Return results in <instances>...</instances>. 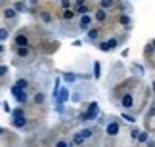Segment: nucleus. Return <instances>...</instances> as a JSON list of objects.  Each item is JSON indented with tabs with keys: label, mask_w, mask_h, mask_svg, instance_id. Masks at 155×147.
Instances as JSON below:
<instances>
[{
	"label": "nucleus",
	"mask_w": 155,
	"mask_h": 147,
	"mask_svg": "<svg viewBox=\"0 0 155 147\" xmlns=\"http://www.w3.org/2000/svg\"><path fill=\"white\" fill-rule=\"evenodd\" d=\"M98 109H100L98 101H92L90 105H88V111L82 115V120H92V119H96V117H98Z\"/></svg>",
	"instance_id": "f257e3e1"
},
{
	"label": "nucleus",
	"mask_w": 155,
	"mask_h": 147,
	"mask_svg": "<svg viewBox=\"0 0 155 147\" xmlns=\"http://www.w3.org/2000/svg\"><path fill=\"white\" fill-rule=\"evenodd\" d=\"M12 94H14V97L17 99V103H23V105L27 103L29 96H27V92H25V90H21V88H17V86L14 84V86H12Z\"/></svg>",
	"instance_id": "f03ea898"
},
{
	"label": "nucleus",
	"mask_w": 155,
	"mask_h": 147,
	"mask_svg": "<svg viewBox=\"0 0 155 147\" xmlns=\"http://www.w3.org/2000/svg\"><path fill=\"white\" fill-rule=\"evenodd\" d=\"M25 124H27L25 115H12V126L14 128H23Z\"/></svg>",
	"instance_id": "7ed1b4c3"
},
{
	"label": "nucleus",
	"mask_w": 155,
	"mask_h": 147,
	"mask_svg": "<svg viewBox=\"0 0 155 147\" xmlns=\"http://www.w3.org/2000/svg\"><path fill=\"white\" fill-rule=\"evenodd\" d=\"M105 134H107L109 138H115L117 134H119V122H117V120H111V122H107Z\"/></svg>",
	"instance_id": "20e7f679"
},
{
	"label": "nucleus",
	"mask_w": 155,
	"mask_h": 147,
	"mask_svg": "<svg viewBox=\"0 0 155 147\" xmlns=\"http://www.w3.org/2000/svg\"><path fill=\"white\" fill-rule=\"evenodd\" d=\"M121 105H123V109L124 111H128L130 107L134 105V97H132V94H124L123 99H121Z\"/></svg>",
	"instance_id": "39448f33"
},
{
	"label": "nucleus",
	"mask_w": 155,
	"mask_h": 147,
	"mask_svg": "<svg viewBox=\"0 0 155 147\" xmlns=\"http://www.w3.org/2000/svg\"><path fill=\"white\" fill-rule=\"evenodd\" d=\"M90 23H92V17L90 15H81V19H79V27L82 29V31H88L90 29Z\"/></svg>",
	"instance_id": "423d86ee"
},
{
	"label": "nucleus",
	"mask_w": 155,
	"mask_h": 147,
	"mask_svg": "<svg viewBox=\"0 0 155 147\" xmlns=\"http://www.w3.org/2000/svg\"><path fill=\"white\" fill-rule=\"evenodd\" d=\"M15 46H29V38L23 33L17 34V37H15Z\"/></svg>",
	"instance_id": "0eeeda50"
},
{
	"label": "nucleus",
	"mask_w": 155,
	"mask_h": 147,
	"mask_svg": "<svg viewBox=\"0 0 155 147\" xmlns=\"http://www.w3.org/2000/svg\"><path fill=\"white\" fill-rule=\"evenodd\" d=\"M94 17L102 23V21H105V17H107V14H105V10H102V8H98L96 10V14H94Z\"/></svg>",
	"instance_id": "6e6552de"
},
{
	"label": "nucleus",
	"mask_w": 155,
	"mask_h": 147,
	"mask_svg": "<svg viewBox=\"0 0 155 147\" xmlns=\"http://www.w3.org/2000/svg\"><path fill=\"white\" fill-rule=\"evenodd\" d=\"M102 76V65H100V61H94V78H100Z\"/></svg>",
	"instance_id": "1a4fd4ad"
},
{
	"label": "nucleus",
	"mask_w": 155,
	"mask_h": 147,
	"mask_svg": "<svg viewBox=\"0 0 155 147\" xmlns=\"http://www.w3.org/2000/svg\"><path fill=\"white\" fill-rule=\"evenodd\" d=\"M15 15H17V11H15L14 8H6V10H4V17H6V19H14Z\"/></svg>",
	"instance_id": "9d476101"
},
{
	"label": "nucleus",
	"mask_w": 155,
	"mask_h": 147,
	"mask_svg": "<svg viewBox=\"0 0 155 147\" xmlns=\"http://www.w3.org/2000/svg\"><path fill=\"white\" fill-rule=\"evenodd\" d=\"M17 56H19V57H27L29 56V48H27V46H17Z\"/></svg>",
	"instance_id": "9b49d317"
},
{
	"label": "nucleus",
	"mask_w": 155,
	"mask_h": 147,
	"mask_svg": "<svg viewBox=\"0 0 155 147\" xmlns=\"http://www.w3.org/2000/svg\"><path fill=\"white\" fill-rule=\"evenodd\" d=\"M100 31L98 29H88V40H98Z\"/></svg>",
	"instance_id": "f8f14e48"
},
{
	"label": "nucleus",
	"mask_w": 155,
	"mask_h": 147,
	"mask_svg": "<svg viewBox=\"0 0 155 147\" xmlns=\"http://www.w3.org/2000/svg\"><path fill=\"white\" fill-rule=\"evenodd\" d=\"M79 136L82 139H88V138H92V130H90V128H82V130L79 132Z\"/></svg>",
	"instance_id": "ddd939ff"
},
{
	"label": "nucleus",
	"mask_w": 155,
	"mask_h": 147,
	"mask_svg": "<svg viewBox=\"0 0 155 147\" xmlns=\"http://www.w3.org/2000/svg\"><path fill=\"white\" fill-rule=\"evenodd\" d=\"M119 23H121V25H130V15H128V14H121V17H119Z\"/></svg>",
	"instance_id": "4468645a"
},
{
	"label": "nucleus",
	"mask_w": 155,
	"mask_h": 147,
	"mask_svg": "<svg viewBox=\"0 0 155 147\" xmlns=\"http://www.w3.org/2000/svg\"><path fill=\"white\" fill-rule=\"evenodd\" d=\"M40 21H42V23H52V14L42 11V14H40Z\"/></svg>",
	"instance_id": "2eb2a0df"
},
{
	"label": "nucleus",
	"mask_w": 155,
	"mask_h": 147,
	"mask_svg": "<svg viewBox=\"0 0 155 147\" xmlns=\"http://www.w3.org/2000/svg\"><path fill=\"white\" fill-rule=\"evenodd\" d=\"M73 17H75V11L73 10H63V19L65 21H71Z\"/></svg>",
	"instance_id": "dca6fc26"
},
{
	"label": "nucleus",
	"mask_w": 155,
	"mask_h": 147,
	"mask_svg": "<svg viewBox=\"0 0 155 147\" xmlns=\"http://www.w3.org/2000/svg\"><path fill=\"white\" fill-rule=\"evenodd\" d=\"M44 99H46V96L42 92H37L35 94V103H44Z\"/></svg>",
	"instance_id": "f3484780"
},
{
	"label": "nucleus",
	"mask_w": 155,
	"mask_h": 147,
	"mask_svg": "<svg viewBox=\"0 0 155 147\" xmlns=\"http://www.w3.org/2000/svg\"><path fill=\"white\" fill-rule=\"evenodd\" d=\"M136 138H138V142L144 143V142H147V139H150V134H147V132H138V136H136Z\"/></svg>",
	"instance_id": "a211bd4d"
},
{
	"label": "nucleus",
	"mask_w": 155,
	"mask_h": 147,
	"mask_svg": "<svg viewBox=\"0 0 155 147\" xmlns=\"http://www.w3.org/2000/svg\"><path fill=\"white\" fill-rule=\"evenodd\" d=\"M113 4H115L113 0H100V6H102V10H107V8H111Z\"/></svg>",
	"instance_id": "6ab92c4d"
},
{
	"label": "nucleus",
	"mask_w": 155,
	"mask_h": 147,
	"mask_svg": "<svg viewBox=\"0 0 155 147\" xmlns=\"http://www.w3.org/2000/svg\"><path fill=\"white\" fill-rule=\"evenodd\" d=\"M63 78H65V82H69V84H71V82L77 80V75H75V73H65Z\"/></svg>",
	"instance_id": "aec40b11"
},
{
	"label": "nucleus",
	"mask_w": 155,
	"mask_h": 147,
	"mask_svg": "<svg viewBox=\"0 0 155 147\" xmlns=\"http://www.w3.org/2000/svg\"><path fill=\"white\" fill-rule=\"evenodd\" d=\"M14 10H15V11H27V4H25V2H17V4L14 6Z\"/></svg>",
	"instance_id": "412c9836"
},
{
	"label": "nucleus",
	"mask_w": 155,
	"mask_h": 147,
	"mask_svg": "<svg viewBox=\"0 0 155 147\" xmlns=\"http://www.w3.org/2000/svg\"><path fill=\"white\" fill-rule=\"evenodd\" d=\"M77 14H81V15L88 14V6H86V4H81V6H77Z\"/></svg>",
	"instance_id": "4be33fe9"
},
{
	"label": "nucleus",
	"mask_w": 155,
	"mask_h": 147,
	"mask_svg": "<svg viewBox=\"0 0 155 147\" xmlns=\"http://www.w3.org/2000/svg\"><path fill=\"white\" fill-rule=\"evenodd\" d=\"M27 84H29V82H27L25 78H19V80L15 82V86H17V88H21V90H25V88H27Z\"/></svg>",
	"instance_id": "5701e85b"
},
{
	"label": "nucleus",
	"mask_w": 155,
	"mask_h": 147,
	"mask_svg": "<svg viewBox=\"0 0 155 147\" xmlns=\"http://www.w3.org/2000/svg\"><path fill=\"white\" fill-rule=\"evenodd\" d=\"M107 46H109V50L117 48V46H119V40L117 38H109V40H107Z\"/></svg>",
	"instance_id": "b1692460"
},
{
	"label": "nucleus",
	"mask_w": 155,
	"mask_h": 147,
	"mask_svg": "<svg viewBox=\"0 0 155 147\" xmlns=\"http://www.w3.org/2000/svg\"><path fill=\"white\" fill-rule=\"evenodd\" d=\"M73 143L75 145H81V143H84V139H82L79 134H75V136H73Z\"/></svg>",
	"instance_id": "393cba45"
},
{
	"label": "nucleus",
	"mask_w": 155,
	"mask_h": 147,
	"mask_svg": "<svg viewBox=\"0 0 155 147\" xmlns=\"http://www.w3.org/2000/svg\"><path fill=\"white\" fill-rule=\"evenodd\" d=\"M123 119H124V120H128V122H136V119H134L132 115H128V113H123Z\"/></svg>",
	"instance_id": "a878e982"
},
{
	"label": "nucleus",
	"mask_w": 155,
	"mask_h": 147,
	"mask_svg": "<svg viewBox=\"0 0 155 147\" xmlns=\"http://www.w3.org/2000/svg\"><path fill=\"white\" fill-rule=\"evenodd\" d=\"M98 48L102 50V52H109V46H107V42H100V44H98Z\"/></svg>",
	"instance_id": "bb28decb"
},
{
	"label": "nucleus",
	"mask_w": 155,
	"mask_h": 147,
	"mask_svg": "<svg viewBox=\"0 0 155 147\" xmlns=\"http://www.w3.org/2000/svg\"><path fill=\"white\" fill-rule=\"evenodd\" d=\"M6 37H10V31H6V29H0V40H4Z\"/></svg>",
	"instance_id": "cd10ccee"
},
{
	"label": "nucleus",
	"mask_w": 155,
	"mask_h": 147,
	"mask_svg": "<svg viewBox=\"0 0 155 147\" xmlns=\"http://www.w3.org/2000/svg\"><path fill=\"white\" fill-rule=\"evenodd\" d=\"M61 8L63 10H69L71 8V0H61Z\"/></svg>",
	"instance_id": "c85d7f7f"
},
{
	"label": "nucleus",
	"mask_w": 155,
	"mask_h": 147,
	"mask_svg": "<svg viewBox=\"0 0 155 147\" xmlns=\"http://www.w3.org/2000/svg\"><path fill=\"white\" fill-rule=\"evenodd\" d=\"M8 75V65H0V76Z\"/></svg>",
	"instance_id": "c756f323"
},
{
	"label": "nucleus",
	"mask_w": 155,
	"mask_h": 147,
	"mask_svg": "<svg viewBox=\"0 0 155 147\" xmlns=\"http://www.w3.org/2000/svg\"><path fill=\"white\" fill-rule=\"evenodd\" d=\"M2 107H4V111H6V113H12V107H10V103H2Z\"/></svg>",
	"instance_id": "7c9ffc66"
},
{
	"label": "nucleus",
	"mask_w": 155,
	"mask_h": 147,
	"mask_svg": "<svg viewBox=\"0 0 155 147\" xmlns=\"http://www.w3.org/2000/svg\"><path fill=\"white\" fill-rule=\"evenodd\" d=\"M146 50H147V54H151V52H153V44L150 42V44H147V48H146Z\"/></svg>",
	"instance_id": "2f4dec72"
},
{
	"label": "nucleus",
	"mask_w": 155,
	"mask_h": 147,
	"mask_svg": "<svg viewBox=\"0 0 155 147\" xmlns=\"http://www.w3.org/2000/svg\"><path fill=\"white\" fill-rule=\"evenodd\" d=\"M56 147H67V143H65V142H58Z\"/></svg>",
	"instance_id": "473e14b6"
},
{
	"label": "nucleus",
	"mask_w": 155,
	"mask_h": 147,
	"mask_svg": "<svg viewBox=\"0 0 155 147\" xmlns=\"http://www.w3.org/2000/svg\"><path fill=\"white\" fill-rule=\"evenodd\" d=\"M12 115H23V109H15V111H14Z\"/></svg>",
	"instance_id": "72a5a7b5"
},
{
	"label": "nucleus",
	"mask_w": 155,
	"mask_h": 147,
	"mask_svg": "<svg viewBox=\"0 0 155 147\" xmlns=\"http://www.w3.org/2000/svg\"><path fill=\"white\" fill-rule=\"evenodd\" d=\"M147 147H155L153 145V139H147Z\"/></svg>",
	"instance_id": "f704fd0d"
},
{
	"label": "nucleus",
	"mask_w": 155,
	"mask_h": 147,
	"mask_svg": "<svg viewBox=\"0 0 155 147\" xmlns=\"http://www.w3.org/2000/svg\"><path fill=\"white\" fill-rule=\"evenodd\" d=\"M75 4H77V6H81V4H84V0H75Z\"/></svg>",
	"instance_id": "c9c22d12"
},
{
	"label": "nucleus",
	"mask_w": 155,
	"mask_h": 147,
	"mask_svg": "<svg viewBox=\"0 0 155 147\" xmlns=\"http://www.w3.org/2000/svg\"><path fill=\"white\" fill-rule=\"evenodd\" d=\"M2 52H4V46H2V44H0V54H2Z\"/></svg>",
	"instance_id": "e433bc0d"
},
{
	"label": "nucleus",
	"mask_w": 155,
	"mask_h": 147,
	"mask_svg": "<svg viewBox=\"0 0 155 147\" xmlns=\"http://www.w3.org/2000/svg\"><path fill=\"white\" fill-rule=\"evenodd\" d=\"M67 147H75V145H67Z\"/></svg>",
	"instance_id": "4c0bfd02"
},
{
	"label": "nucleus",
	"mask_w": 155,
	"mask_h": 147,
	"mask_svg": "<svg viewBox=\"0 0 155 147\" xmlns=\"http://www.w3.org/2000/svg\"><path fill=\"white\" fill-rule=\"evenodd\" d=\"M0 134H2V128H0Z\"/></svg>",
	"instance_id": "58836bf2"
}]
</instances>
